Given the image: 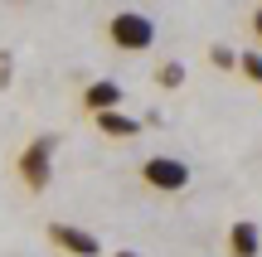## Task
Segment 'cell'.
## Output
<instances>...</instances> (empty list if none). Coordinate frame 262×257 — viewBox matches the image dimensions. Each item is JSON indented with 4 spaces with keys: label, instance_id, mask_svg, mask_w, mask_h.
Segmentation results:
<instances>
[{
    "label": "cell",
    "instance_id": "1",
    "mask_svg": "<svg viewBox=\"0 0 262 257\" xmlns=\"http://www.w3.org/2000/svg\"><path fill=\"white\" fill-rule=\"evenodd\" d=\"M107 34H112V44L126 49V54H146V49L156 44V19L141 15V10H122V15H112Z\"/></svg>",
    "mask_w": 262,
    "mask_h": 257
},
{
    "label": "cell",
    "instance_id": "2",
    "mask_svg": "<svg viewBox=\"0 0 262 257\" xmlns=\"http://www.w3.org/2000/svg\"><path fill=\"white\" fill-rule=\"evenodd\" d=\"M54 151H58V136H34L19 155V175H25L29 190H44L54 180Z\"/></svg>",
    "mask_w": 262,
    "mask_h": 257
},
{
    "label": "cell",
    "instance_id": "3",
    "mask_svg": "<svg viewBox=\"0 0 262 257\" xmlns=\"http://www.w3.org/2000/svg\"><path fill=\"white\" fill-rule=\"evenodd\" d=\"M141 180H146L150 190L175 194V190H185V184H189V165L175 160V155H150V160L141 165Z\"/></svg>",
    "mask_w": 262,
    "mask_h": 257
},
{
    "label": "cell",
    "instance_id": "4",
    "mask_svg": "<svg viewBox=\"0 0 262 257\" xmlns=\"http://www.w3.org/2000/svg\"><path fill=\"white\" fill-rule=\"evenodd\" d=\"M49 238H54L63 252H73V257H97V252H102L93 233H88V228H73V223H54V228H49Z\"/></svg>",
    "mask_w": 262,
    "mask_h": 257
},
{
    "label": "cell",
    "instance_id": "5",
    "mask_svg": "<svg viewBox=\"0 0 262 257\" xmlns=\"http://www.w3.org/2000/svg\"><path fill=\"white\" fill-rule=\"evenodd\" d=\"M228 252L233 257H257L262 252V233H257L253 219H238L233 228H228Z\"/></svg>",
    "mask_w": 262,
    "mask_h": 257
},
{
    "label": "cell",
    "instance_id": "6",
    "mask_svg": "<svg viewBox=\"0 0 262 257\" xmlns=\"http://www.w3.org/2000/svg\"><path fill=\"white\" fill-rule=\"evenodd\" d=\"M83 102L93 107L97 116H102V112H117V102H122V87H117L112 78H97V83H88V92H83Z\"/></svg>",
    "mask_w": 262,
    "mask_h": 257
},
{
    "label": "cell",
    "instance_id": "7",
    "mask_svg": "<svg viewBox=\"0 0 262 257\" xmlns=\"http://www.w3.org/2000/svg\"><path fill=\"white\" fill-rule=\"evenodd\" d=\"M97 126H102V136H117V141H126V136H141V122L126 112H102L97 116Z\"/></svg>",
    "mask_w": 262,
    "mask_h": 257
},
{
    "label": "cell",
    "instance_id": "8",
    "mask_svg": "<svg viewBox=\"0 0 262 257\" xmlns=\"http://www.w3.org/2000/svg\"><path fill=\"white\" fill-rule=\"evenodd\" d=\"M156 78H160V87H180V83H185V63H165Z\"/></svg>",
    "mask_w": 262,
    "mask_h": 257
},
{
    "label": "cell",
    "instance_id": "9",
    "mask_svg": "<svg viewBox=\"0 0 262 257\" xmlns=\"http://www.w3.org/2000/svg\"><path fill=\"white\" fill-rule=\"evenodd\" d=\"M238 68H243V73L262 87V54H243V58H238Z\"/></svg>",
    "mask_w": 262,
    "mask_h": 257
},
{
    "label": "cell",
    "instance_id": "10",
    "mask_svg": "<svg viewBox=\"0 0 262 257\" xmlns=\"http://www.w3.org/2000/svg\"><path fill=\"white\" fill-rule=\"evenodd\" d=\"M209 58H214L219 68H238V58H243V54H233V49H224V44H214V54H209Z\"/></svg>",
    "mask_w": 262,
    "mask_h": 257
},
{
    "label": "cell",
    "instance_id": "11",
    "mask_svg": "<svg viewBox=\"0 0 262 257\" xmlns=\"http://www.w3.org/2000/svg\"><path fill=\"white\" fill-rule=\"evenodd\" d=\"M10 83V54H0V87Z\"/></svg>",
    "mask_w": 262,
    "mask_h": 257
},
{
    "label": "cell",
    "instance_id": "12",
    "mask_svg": "<svg viewBox=\"0 0 262 257\" xmlns=\"http://www.w3.org/2000/svg\"><path fill=\"white\" fill-rule=\"evenodd\" d=\"M253 29H257V39H262V5L253 10Z\"/></svg>",
    "mask_w": 262,
    "mask_h": 257
},
{
    "label": "cell",
    "instance_id": "13",
    "mask_svg": "<svg viewBox=\"0 0 262 257\" xmlns=\"http://www.w3.org/2000/svg\"><path fill=\"white\" fill-rule=\"evenodd\" d=\"M112 257H141V252H112Z\"/></svg>",
    "mask_w": 262,
    "mask_h": 257
}]
</instances>
